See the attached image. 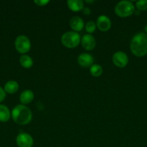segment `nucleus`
<instances>
[{
    "mask_svg": "<svg viewBox=\"0 0 147 147\" xmlns=\"http://www.w3.org/2000/svg\"><path fill=\"white\" fill-rule=\"evenodd\" d=\"M130 48L136 57H143L147 55V34L139 32L135 34L131 40Z\"/></svg>",
    "mask_w": 147,
    "mask_h": 147,
    "instance_id": "f257e3e1",
    "label": "nucleus"
},
{
    "mask_svg": "<svg viewBox=\"0 0 147 147\" xmlns=\"http://www.w3.org/2000/svg\"><path fill=\"white\" fill-rule=\"evenodd\" d=\"M12 117L13 121L19 125H26L31 121L33 113L30 109L24 105H18L12 109Z\"/></svg>",
    "mask_w": 147,
    "mask_h": 147,
    "instance_id": "f03ea898",
    "label": "nucleus"
},
{
    "mask_svg": "<svg viewBox=\"0 0 147 147\" xmlns=\"http://www.w3.org/2000/svg\"><path fill=\"white\" fill-rule=\"evenodd\" d=\"M135 11L133 4L129 1H121L116 4L115 12L118 17H127L133 14Z\"/></svg>",
    "mask_w": 147,
    "mask_h": 147,
    "instance_id": "7ed1b4c3",
    "label": "nucleus"
},
{
    "mask_svg": "<svg viewBox=\"0 0 147 147\" xmlns=\"http://www.w3.org/2000/svg\"><path fill=\"white\" fill-rule=\"evenodd\" d=\"M61 43L68 48H74L79 45L80 42V35L74 31L66 32L62 35L61 39Z\"/></svg>",
    "mask_w": 147,
    "mask_h": 147,
    "instance_id": "20e7f679",
    "label": "nucleus"
},
{
    "mask_svg": "<svg viewBox=\"0 0 147 147\" xmlns=\"http://www.w3.org/2000/svg\"><path fill=\"white\" fill-rule=\"evenodd\" d=\"M14 46L18 53L24 54L30 51L31 43L28 37L24 35H20L15 39Z\"/></svg>",
    "mask_w": 147,
    "mask_h": 147,
    "instance_id": "39448f33",
    "label": "nucleus"
},
{
    "mask_svg": "<svg viewBox=\"0 0 147 147\" xmlns=\"http://www.w3.org/2000/svg\"><path fill=\"white\" fill-rule=\"evenodd\" d=\"M112 63L118 67H124L128 65V55L124 52L118 51L112 55Z\"/></svg>",
    "mask_w": 147,
    "mask_h": 147,
    "instance_id": "423d86ee",
    "label": "nucleus"
},
{
    "mask_svg": "<svg viewBox=\"0 0 147 147\" xmlns=\"http://www.w3.org/2000/svg\"><path fill=\"white\" fill-rule=\"evenodd\" d=\"M16 143L19 147H32L33 145V139L27 133H20L16 138Z\"/></svg>",
    "mask_w": 147,
    "mask_h": 147,
    "instance_id": "0eeeda50",
    "label": "nucleus"
},
{
    "mask_svg": "<svg viewBox=\"0 0 147 147\" xmlns=\"http://www.w3.org/2000/svg\"><path fill=\"white\" fill-rule=\"evenodd\" d=\"M82 45L84 49L86 50H92L96 46V40L95 37L90 34H86L82 37Z\"/></svg>",
    "mask_w": 147,
    "mask_h": 147,
    "instance_id": "6e6552de",
    "label": "nucleus"
},
{
    "mask_svg": "<svg viewBox=\"0 0 147 147\" xmlns=\"http://www.w3.org/2000/svg\"><path fill=\"white\" fill-rule=\"evenodd\" d=\"M97 27L100 31L106 32L111 27V21L108 17L100 15L97 20Z\"/></svg>",
    "mask_w": 147,
    "mask_h": 147,
    "instance_id": "1a4fd4ad",
    "label": "nucleus"
},
{
    "mask_svg": "<svg viewBox=\"0 0 147 147\" xmlns=\"http://www.w3.org/2000/svg\"><path fill=\"white\" fill-rule=\"evenodd\" d=\"M77 62L79 65L83 67H89L93 65L94 58L90 54L82 53L79 55L77 58Z\"/></svg>",
    "mask_w": 147,
    "mask_h": 147,
    "instance_id": "9d476101",
    "label": "nucleus"
},
{
    "mask_svg": "<svg viewBox=\"0 0 147 147\" xmlns=\"http://www.w3.org/2000/svg\"><path fill=\"white\" fill-rule=\"evenodd\" d=\"M70 27L74 32H79L82 31V29L84 27V23L83 20L81 17L75 16L73 17L70 20Z\"/></svg>",
    "mask_w": 147,
    "mask_h": 147,
    "instance_id": "9b49d317",
    "label": "nucleus"
},
{
    "mask_svg": "<svg viewBox=\"0 0 147 147\" xmlns=\"http://www.w3.org/2000/svg\"><path fill=\"white\" fill-rule=\"evenodd\" d=\"M34 99V93L30 90H24L20 94V100L22 105L29 104Z\"/></svg>",
    "mask_w": 147,
    "mask_h": 147,
    "instance_id": "f8f14e48",
    "label": "nucleus"
},
{
    "mask_svg": "<svg viewBox=\"0 0 147 147\" xmlns=\"http://www.w3.org/2000/svg\"><path fill=\"white\" fill-rule=\"evenodd\" d=\"M68 7L73 11H81L84 8V1L82 0H69L67 1Z\"/></svg>",
    "mask_w": 147,
    "mask_h": 147,
    "instance_id": "ddd939ff",
    "label": "nucleus"
},
{
    "mask_svg": "<svg viewBox=\"0 0 147 147\" xmlns=\"http://www.w3.org/2000/svg\"><path fill=\"white\" fill-rule=\"evenodd\" d=\"M19 85L14 80H9L4 86V91L9 94L15 93L18 90Z\"/></svg>",
    "mask_w": 147,
    "mask_h": 147,
    "instance_id": "4468645a",
    "label": "nucleus"
},
{
    "mask_svg": "<svg viewBox=\"0 0 147 147\" xmlns=\"http://www.w3.org/2000/svg\"><path fill=\"white\" fill-rule=\"evenodd\" d=\"M10 111L8 108L4 105H0V121L1 122H7L10 120Z\"/></svg>",
    "mask_w": 147,
    "mask_h": 147,
    "instance_id": "2eb2a0df",
    "label": "nucleus"
},
{
    "mask_svg": "<svg viewBox=\"0 0 147 147\" xmlns=\"http://www.w3.org/2000/svg\"><path fill=\"white\" fill-rule=\"evenodd\" d=\"M20 63L24 68H30L33 65V59L27 55H22L20 58Z\"/></svg>",
    "mask_w": 147,
    "mask_h": 147,
    "instance_id": "dca6fc26",
    "label": "nucleus"
},
{
    "mask_svg": "<svg viewBox=\"0 0 147 147\" xmlns=\"http://www.w3.org/2000/svg\"><path fill=\"white\" fill-rule=\"evenodd\" d=\"M89 71H90L91 75L94 77H99L102 74L103 70H102V67L99 65L94 64L90 67Z\"/></svg>",
    "mask_w": 147,
    "mask_h": 147,
    "instance_id": "f3484780",
    "label": "nucleus"
},
{
    "mask_svg": "<svg viewBox=\"0 0 147 147\" xmlns=\"http://www.w3.org/2000/svg\"><path fill=\"white\" fill-rule=\"evenodd\" d=\"M97 24L95 22L89 21L85 25V30L88 33H92L96 30Z\"/></svg>",
    "mask_w": 147,
    "mask_h": 147,
    "instance_id": "a211bd4d",
    "label": "nucleus"
},
{
    "mask_svg": "<svg viewBox=\"0 0 147 147\" xmlns=\"http://www.w3.org/2000/svg\"><path fill=\"white\" fill-rule=\"evenodd\" d=\"M135 7L139 11L147 10V0H140L135 4Z\"/></svg>",
    "mask_w": 147,
    "mask_h": 147,
    "instance_id": "6ab92c4d",
    "label": "nucleus"
},
{
    "mask_svg": "<svg viewBox=\"0 0 147 147\" xmlns=\"http://www.w3.org/2000/svg\"><path fill=\"white\" fill-rule=\"evenodd\" d=\"M35 4H37V6H40V7H43V6H46V4H48L49 1L48 0H35L34 1Z\"/></svg>",
    "mask_w": 147,
    "mask_h": 147,
    "instance_id": "aec40b11",
    "label": "nucleus"
},
{
    "mask_svg": "<svg viewBox=\"0 0 147 147\" xmlns=\"http://www.w3.org/2000/svg\"><path fill=\"white\" fill-rule=\"evenodd\" d=\"M6 98V92L4 91V89L0 86V103L2 102Z\"/></svg>",
    "mask_w": 147,
    "mask_h": 147,
    "instance_id": "412c9836",
    "label": "nucleus"
},
{
    "mask_svg": "<svg viewBox=\"0 0 147 147\" xmlns=\"http://www.w3.org/2000/svg\"><path fill=\"white\" fill-rule=\"evenodd\" d=\"M82 11H83V14H86V15H89L91 13V10L89 9V7H84Z\"/></svg>",
    "mask_w": 147,
    "mask_h": 147,
    "instance_id": "4be33fe9",
    "label": "nucleus"
},
{
    "mask_svg": "<svg viewBox=\"0 0 147 147\" xmlns=\"http://www.w3.org/2000/svg\"><path fill=\"white\" fill-rule=\"evenodd\" d=\"M144 29H145V32H146V34H147V25L146 26L145 28H144Z\"/></svg>",
    "mask_w": 147,
    "mask_h": 147,
    "instance_id": "5701e85b",
    "label": "nucleus"
},
{
    "mask_svg": "<svg viewBox=\"0 0 147 147\" xmlns=\"http://www.w3.org/2000/svg\"><path fill=\"white\" fill-rule=\"evenodd\" d=\"M86 2H87V3H92V2H94L93 1H86Z\"/></svg>",
    "mask_w": 147,
    "mask_h": 147,
    "instance_id": "b1692460",
    "label": "nucleus"
}]
</instances>
